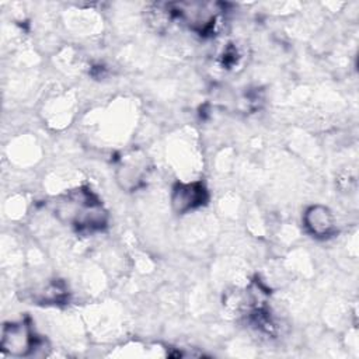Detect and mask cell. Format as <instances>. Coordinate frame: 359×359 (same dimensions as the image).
<instances>
[{"label": "cell", "mask_w": 359, "mask_h": 359, "mask_svg": "<svg viewBox=\"0 0 359 359\" xmlns=\"http://www.w3.org/2000/svg\"><path fill=\"white\" fill-rule=\"evenodd\" d=\"M206 201V191L202 184H180L174 189L172 205L174 209L180 213L188 212Z\"/></svg>", "instance_id": "3"}, {"label": "cell", "mask_w": 359, "mask_h": 359, "mask_svg": "<svg viewBox=\"0 0 359 359\" xmlns=\"http://www.w3.org/2000/svg\"><path fill=\"white\" fill-rule=\"evenodd\" d=\"M60 205L59 212L65 213L67 220L80 230H97L107 222V213L101 203L88 191H74Z\"/></svg>", "instance_id": "1"}, {"label": "cell", "mask_w": 359, "mask_h": 359, "mask_svg": "<svg viewBox=\"0 0 359 359\" xmlns=\"http://www.w3.org/2000/svg\"><path fill=\"white\" fill-rule=\"evenodd\" d=\"M304 224L307 230L317 237H325L334 231V217L331 212L321 205H314L306 210Z\"/></svg>", "instance_id": "4"}, {"label": "cell", "mask_w": 359, "mask_h": 359, "mask_svg": "<svg viewBox=\"0 0 359 359\" xmlns=\"http://www.w3.org/2000/svg\"><path fill=\"white\" fill-rule=\"evenodd\" d=\"M38 345L36 337L25 321L10 323L4 325L1 335V348L4 352L15 356L28 355Z\"/></svg>", "instance_id": "2"}]
</instances>
